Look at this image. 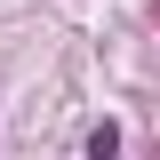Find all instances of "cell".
<instances>
[{
	"mask_svg": "<svg viewBox=\"0 0 160 160\" xmlns=\"http://www.w3.org/2000/svg\"><path fill=\"white\" fill-rule=\"evenodd\" d=\"M120 152V128H96V136H88V160H112Z\"/></svg>",
	"mask_w": 160,
	"mask_h": 160,
	"instance_id": "cell-1",
	"label": "cell"
}]
</instances>
